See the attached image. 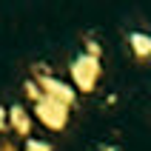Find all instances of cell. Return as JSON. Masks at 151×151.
<instances>
[{
  "instance_id": "cell-1",
  "label": "cell",
  "mask_w": 151,
  "mask_h": 151,
  "mask_svg": "<svg viewBox=\"0 0 151 151\" xmlns=\"http://www.w3.org/2000/svg\"><path fill=\"white\" fill-rule=\"evenodd\" d=\"M103 74V63L97 57H88L86 51H80L74 60H71V80H74V91L80 94H91L97 88V80Z\"/></svg>"
},
{
  "instance_id": "cell-2",
  "label": "cell",
  "mask_w": 151,
  "mask_h": 151,
  "mask_svg": "<svg viewBox=\"0 0 151 151\" xmlns=\"http://www.w3.org/2000/svg\"><path fill=\"white\" fill-rule=\"evenodd\" d=\"M68 106H63V103L51 100V97H46L43 94L40 100L34 103V114H37V120H40L46 128H51V131H63L68 123Z\"/></svg>"
},
{
  "instance_id": "cell-3",
  "label": "cell",
  "mask_w": 151,
  "mask_h": 151,
  "mask_svg": "<svg viewBox=\"0 0 151 151\" xmlns=\"http://www.w3.org/2000/svg\"><path fill=\"white\" fill-rule=\"evenodd\" d=\"M34 83L40 86V91L46 94V97H51V100L63 103V106H68V109L74 106L77 91H74V88H71L68 83H63V80H57V77H51V74H43V71H37Z\"/></svg>"
},
{
  "instance_id": "cell-4",
  "label": "cell",
  "mask_w": 151,
  "mask_h": 151,
  "mask_svg": "<svg viewBox=\"0 0 151 151\" xmlns=\"http://www.w3.org/2000/svg\"><path fill=\"white\" fill-rule=\"evenodd\" d=\"M6 117H9V128L14 131V134H20V137H32V117H29V111L23 109V106H9L6 109Z\"/></svg>"
},
{
  "instance_id": "cell-5",
  "label": "cell",
  "mask_w": 151,
  "mask_h": 151,
  "mask_svg": "<svg viewBox=\"0 0 151 151\" xmlns=\"http://www.w3.org/2000/svg\"><path fill=\"white\" fill-rule=\"evenodd\" d=\"M128 40V49H131V54H134L137 60H151V34L148 32H128L126 34Z\"/></svg>"
},
{
  "instance_id": "cell-6",
  "label": "cell",
  "mask_w": 151,
  "mask_h": 151,
  "mask_svg": "<svg viewBox=\"0 0 151 151\" xmlns=\"http://www.w3.org/2000/svg\"><path fill=\"white\" fill-rule=\"evenodd\" d=\"M23 91H26V97H29V100H32V103H37V100H40V97H43L40 86L34 83V80H26V83H23Z\"/></svg>"
},
{
  "instance_id": "cell-7",
  "label": "cell",
  "mask_w": 151,
  "mask_h": 151,
  "mask_svg": "<svg viewBox=\"0 0 151 151\" xmlns=\"http://www.w3.org/2000/svg\"><path fill=\"white\" fill-rule=\"evenodd\" d=\"M86 54L88 57H97V60L103 57V49H100V43L94 40V37H86Z\"/></svg>"
},
{
  "instance_id": "cell-8",
  "label": "cell",
  "mask_w": 151,
  "mask_h": 151,
  "mask_svg": "<svg viewBox=\"0 0 151 151\" xmlns=\"http://www.w3.org/2000/svg\"><path fill=\"white\" fill-rule=\"evenodd\" d=\"M26 151H51V145L46 143V140H34V137H29V140H26Z\"/></svg>"
},
{
  "instance_id": "cell-9",
  "label": "cell",
  "mask_w": 151,
  "mask_h": 151,
  "mask_svg": "<svg viewBox=\"0 0 151 151\" xmlns=\"http://www.w3.org/2000/svg\"><path fill=\"white\" fill-rule=\"evenodd\" d=\"M9 128V117H6V106H0V131Z\"/></svg>"
},
{
  "instance_id": "cell-10",
  "label": "cell",
  "mask_w": 151,
  "mask_h": 151,
  "mask_svg": "<svg viewBox=\"0 0 151 151\" xmlns=\"http://www.w3.org/2000/svg\"><path fill=\"white\" fill-rule=\"evenodd\" d=\"M94 151H120V148H117V145H109V143H100Z\"/></svg>"
}]
</instances>
